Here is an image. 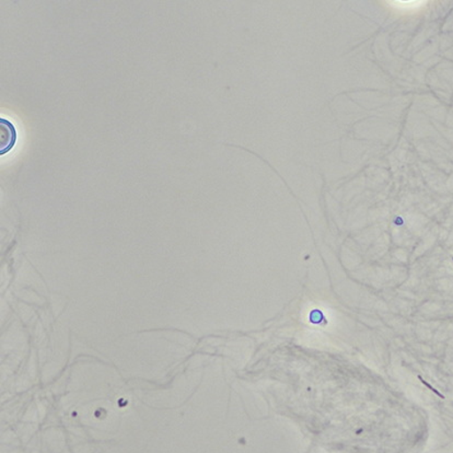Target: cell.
Returning a JSON list of instances; mask_svg holds the SVG:
<instances>
[{
  "instance_id": "6da1fadb",
  "label": "cell",
  "mask_w": 453,
  "mask_h": 453,
  "mask_svg": "<svg viewBox=\"0 0 453 453\" xmlns=\"http://www.w3.org/2000/svg\"><path fill=\"white\" fill-rule=\"evenodd\" d=\"M17 142V132L15 127L7 121L0 119V155L4 156L11 151Z\"/></svg>"
}]
</instances>
